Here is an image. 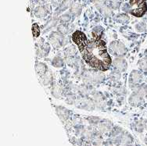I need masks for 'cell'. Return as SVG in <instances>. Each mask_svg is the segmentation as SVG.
I'll return each instance as SVG.
<instances>
[{
	"label": "cell",
	"mask_w": 147,
	"mask_h": 146,
	"mask_svg": "<svg viewBox=\"0 0 147 146\" xmlns=\"http://www.w3.org/2000/svg\"><path fill=\"white\" fill-rule=\"evenodd\" d=\"M73 41L79 48L87 64L97 70H107L111 64V59L108 55L106 45L99 38L88 40L85 34L76 31L73 34Z\"/></svg>",
	"instance_id": "obj_1"
},
{
	"label": "cell",
	"mask_w": 147,
	"mask_h": 146,
	"mask_svg": "<svg viewBox=\"0 0 147 146\" xmlns=\"http://www.w3.org/2000/svg\"><path fill=\"white\" fill-rule=\"evenodd\" d=\"M129 10L131 15L136 17H142L147 11L146 0H130Z\"/></svg>",
	"instance_id": "obj_2"
},
{
	"label": "cell",
	"mask_w": 147,
	"mask_h": 146,
	"mask_svg": "<svg viewBox=\"0 0 147 146\" xmlns=\"http://www.w3.org/2000/svg\"><path fill=\"white\" fill-rule=\"evenodd\" d=\"M110 49L111 53H113L114 56H121L126 52L125 46L120 42H113V43H111Z\"/></svg>",
	"instance_id": "obj_3"
},
{
	"label": "cell",
	"mask_w": 147,
	"mask_h": 146,
	"mask_svg": "<svg viewBox=\"0 0 147 146\" xmlns=\"http://www.w3.org/2000/svg\"><path fill=\"white\" fill-rule=\"evenodd\" d=\"M50 41H51L52 44L56 46V47H59L60 45H62V42H63V38L60 34H52V36L50 37Z\"/></svg>",
	"instance_id": "obj_4"
},
{
	"label": "cell",
	"mask_w": 147,
	"mask_h": 146,
	"mask_svg": "<svg viewBox=\"0 0 147 146\" xmlns=\"http://www.w3.org/2000/svg\"><path fill=\"white\" fill-rule=\"evenodd\" d=\"M113 65L114 67L117 69V70H125L126 69V63L124 59H117L114 60L113 62Z\"/></svg>",
	"instance_id": "obj_5"
},
{
	"label": "cell",
	"mask_w": 147,
	"mask_h": 146,
	"mask_svg": "<svg viewBox=\"0 0 147 146\" xmlns=\"http://www.w3.org/2000/svg\"><path fill=\"white\" fill-rule=\"evenodd\" d=\"M131 141H132V138L128 134H126L125 135H123L121 138L120 143L121 144L122 146H127V145H129L131 142Z\"/></svg>",
	"instance_id": "obj_6"
},
{
	"label": "cell",
	"mask_w": 147,
	"mask_h": 146,
	"mask_svg": "<svg viewBox=\"0 0 147 146\" xmlns=\"http://www.w3.org/2000/svg\"><path fill=\"white\" fill-rule=\"evenodd\" d=\"M131 82H133L134 84H136V83H139L142 79V76L140 75V73H139V72H136V71H133L131 75Z\"/></svg>",
	"instance_id": "obj_7"
},
{
	"label": "cell",
	"mask_w": 147,
	"mask_h": 146,
	"mask_svg": "<svg viewBox=\"0 0 147 146\" xmlns=\"http://www.w3.org/2000/svg\"><path fill=\"white\" fill-rule=\"evenodd\" d=\"M57 112H58V114H59V116H60V118L61 119H63V120L67 119L68 112L67 110L63 109V108H60V110H57Z\"/></svg>",
	"instance_id": "obj_8"
},
{
	"label": "cell",
	"mask_w": 147,
	"mask_h": 146,
	"mask_svg": "<svg viewBox=\"0 0 147 146\" xmlns=\"http://www.w3.org/2000/svg\"><path fill=\"white\" fill-rule=\"evenodd\" d=\"M130 102H131L133 104H138L140 102V97L137 95H133L130 98Z\"/></svg>",
	"instance_id": "obj_9"
},
{
	"label": "cell",
	"mask_w": 147,
	"mask_h": 146,
	"mask_svg": "<svg viewBox=\"0 0 147 146\" xmlns=\"http://www.w3.org/2000/svg\"><path fill=\"white\" fill-rule=\"evenodd\" d=\"M45 65L42 64V63H39V64L38 65V67H37V70L39 72V73H44L45 71Z\"/></svg>",
	"instance_id": "obj_10"
},
{
	"label": "cell",
	"mask_w": 147,
	"mask_h": 146,
	"mask_svg": "<svg viewBox=\"0 0 147 146\" xmlns=\"http://www.w3.org/2000/svg\"><path fill=\"white\" fill-rule=\"evenodd\" d=\"M32 30H33V33H34V36H38V34H39V28H38V26L37 24H34L33 28H32Z\"/></svg>",
	"instance_id": "obj_11"
},
{
	"label": "cell",
	"mask_w": 147,
	"mask_h": 146,
	"mask_svg": "<svg viewBox=\"0 0 147 146\" xmlns=\"http://www.w3.org/2000/svg\"><path fill=\"white\" fill-rule=\"evenodd\" d=\"M53 65L57 67H59L63 66V60L61 59H59V58H57V59H55V61L53 62Z\"/></svg>",
	"instance_id": "obj_12"
},
{
	"label": "cell",
	"mask_w": 147,
	"mask_h": 146,
	"mask_svg": "<svg viewBox=\"0 0 147 146\" xmlns=\"http://www.w3.org/2000/svg\"><path fill=\"white\" fill-rule=\"evenodd\" d=\"M75 52H76V51H75V48H74L73 46H71L70 48L66 49V53H67L68 55H73Z\"/></svg>",
	"instance_id": "obj_13"
},
{
	"label": "cell",
	"mask_w": 147,
	"mask_h": 146,
	"mask_svg": "<svg viewBox=\"0 0 147 146\" xmlns=\"http://www.w3.org/2000/svg\"><path fill=\"white\" fill-rule=\"evenodd\" d=\"M145 127H146V129L147 130V121L146 122V124H145Z\"/></svg>",
	"instance_id": "obj_14"
},
{
	"label": "cell",
	"mask_w": 147,
	"mask_h": 146,
	"mask_svg": "<svg viewBox=\"0 0 147 146\" xmlns=\"http://www.w3.org/2000/svg\"><path fill=\"white\" fill-rule=\"evenodd\" d=\"M146 143H147V138H146Z\"/></svg>",
	"instance_id": "obj_15"
}]
</instances>
